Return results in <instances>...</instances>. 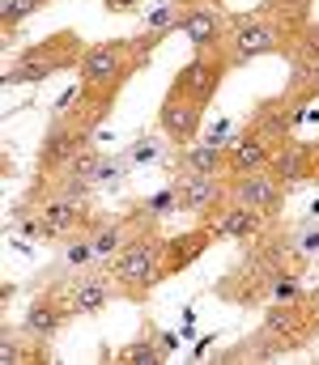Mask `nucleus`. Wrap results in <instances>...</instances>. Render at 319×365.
<instances>
[{
  "instance_id": "obj_21",
  "label": "nucleus",
  "mask_w": 319,
  "mask_h": 365,
  "mask_svg": "<svg viewBox=\"0 0 319 365\" xmlns=\"http://www.w3.org/2000/svg\"><path fill=\"white\" fill-rule=\"evenodd\" d=\"M90 255H98V251H94V242H73V247H69V255H64V259H69V264H86V259H90Z\"/></svg>"
},
{
  "instance_id": "obj_10",
  "label": "nucleus",
  "mask_w": 319,
  "mask_h": 365,
  "mask_svg": "<svg viewBox=\"0 0 319 365\" xmlns=\"http://www.w3.org/2000/svg\"><path fill=\"white\" fill-rule=\"evenodd\" d=\"M60 327H64V310H60L51 297H39V302L26 310V331H30V336H39V340H51Z\"/></svg>"
},
{
  "instance_id": "obj_2",
  "label": "nucleus",
  "mask_w": 319,
  "mask_h": 365,
  "mask_svg": "<svg viewBox=\"0 0 319 365\" xmlns=\"http://www.w3.org/2000/svg\"><path fill=\"white\" fill-rule=\"evenodd\" d=\"M230 195H234V204H243V208L273 212V208L281 204V182L255 170V175H238V179L230 182Z\"/></svg>"
},
{
  "instance_id": "obj_18",
  "label": "nucleus",
  "mask_w": 319,
  "mask_h": 365,
  "mask_svg": "<svg viewBox=\"0 0 319 365\" xmlns=\"http://www.w3.org/2000/svg\"><path fill=\"white\" fill-rule=\"evenodd\" d=\"M119 361H128V365H153V361H162V349H158V344H149V340H141V344L119 349Z\"/></svg>"
},
{
  "instance_id": "obj_6",
  "label": "nucleus",
  "mask_w": 319,
  "mask_h": 365,
  "mask_svg": "<svg viewBox=\"0 0 319 365\" xmlns=\"http://www.w3.org/2000/svg\"><path fill=\"white\" fill-rule=\"evenodd\" d=\"M277 51V34L273 26H260V21H243L234 30V60H251V56H268Z\"/></svg>"
},
{
  "instance_id": "obj_20",
  "label": "nucleus",
  "mask_w": 319,
  "mask_h": 365,
  "mask_svg": "<svg viewBox=\"0 0 319 365\" xmlns=\"http://www.w3.org/2000/svg\"><path fill=\"white\" fill-rule=\"evenodd\" d=\"M119 242H123V230H119V225H106V230L94 234V251H98V255H111Z\"/></svg>"
},
{
  "instance_id": "obj_9",
  "label": "nucleus",
  "mask_w": 319,
  "mask_h": 365,
  "mask_svg": "<svg viewBox=\"0 0 319 365\" xmlns=\"http://www.w3.org/2000/svg\"><path fill=\"white\" fill-rule=\"evenodd\" d=\"M217 81H221V68H217V64H205V60H196V64H188V68H183L179 90H183V98H192V102H201V106H205V98L217 90Z\"/></svg>"
},
{
  "instance_id": "obj_3",
  "label": "nucleus",
  "mask_w": 319,
  "mask_h": 365,
  "mask_svg": "<svg viewBox=\"0 0 319 365\" xmlns=\"http://www.w3.org/2000/svg\"><path fill=\"white\" fill-rule=\"evenodd\" d=\"M153 272H158V255H153L149 242H132L115 259V280H123V284H149Z\"/></svg>"
},
{
  "instance_id": "obj_19",
  "label": "nucleus",
  "mask_w": 319,
  "mask_h": 365,
  "mask_svg": "<svg viewBox=\"0 0 319 365\" xmlns=\"http://www.w3.org/2000/svg\"><path fill=\"white\" fill-rule=\"evenodd\" d=\"M34 9H43V0H0V17H4V26L26 21Z\"/></svg>"
},
{
  "instance_id": "obj_12",
  "label": "nucleus",
  "mask_w": 319,
  "mask_h": 365,
  "mask_svg": "<svg viewBox=\"0 0 319 365\" xmlns=\"http://www.w3.org/2000/svg\"><path fill=\"white\" fill-rule=\"evenodd\" d=\"M86 145V132H69V128H56L43 145V166H60V162H73Z\"/></svg>"
},
{
  "instance_id": "obj_13",
  "label": "nucleus",
  "mask_w": 319,
  "mask_h": 365,
  "mask_svg": "<svg viewBox=\"0 0 319 365\" xmlns=\"http://www.w3.org/2000/svg\"><path fill=\"white\" fill-rule=\"evenodd\" d=\"M77 212H81V200H51V204H43V212H39V221H43V230L47 234H64V230H73L77 225Z\"/></svg>"
},
{
  "instance_id": "obj_11",
  "label": "nucleus",
  "mask_w": 319,
  "mask_h": 365,
  "mask_svg": "<svg viewBox=\"0 0 319 365\" xmlns=\"http://www.w3.org/2000/svg\"><path fill=\"white\" fill-rule=\"evenodd\" d=\"M255 234H260V212L255 208L234 204L217 217V238H255Z\"/></svg>"
},
{
  "instance_id": "obj_17",
  "label": "nucleus",
  "mask_w": 319,
  "mask_h": 365,
  "mask_svg": "<svg viewBox=\"0 0 319 365\" xmlns=\"http://www.w3.org/2000/svg\"><path fill=\"white\" fill-rule=\"evenodd\" d=\"M56 73V64H51V56H43V60H21L13 73H4V86H21V81H43V77H51Z\"/></svg>"
},
{
  "instance_id": "obj_1",
  "label": "nucleus",
  "mask_w": 319,
  "mask_h": 365,
  "mask_svg": "<svg viewBox=\"0 0 319 365\" xmlns=\"http://www.w3.org/2000/svg\"><path fill=\"white\" fill-rule=\"evenodd\" d=\"M201 102H192V98H166L162 102V110H158V123H162V132L175 140V145H192L196 136H201Z\"/></svg>"
},
{
  "instance_id": "obj_4",
  "label": "nucleus",
  "mask_w": 319,
  "mask_h": 365,
  "mask_svg": "<svg viewBox=\"0 0 319 365\" xmlns=\"http://www.w3.org/2000/svg\"><path fill=\"white\" fill-rule=\"evenodd\" d=\"M123 51L115 47V43H98V47H90L86 56H81V81L86 86H103V81H115L119 77V68H123V60H119Z\"/></svg>"
},
{
  "instance_id": "obj_16",
  "label": "nucleus",
  "mask_w": 319,
  "mask_h": 365,
  "mask_svg": "<svg viewBox=\"0 0 319 365\" xmlns=\"http://www.w3.org/2000/svg\"><path fill=\"white\" fill-rule=\"evenodd\" d=\"M273 170H277V179H285V182L307 179V149H285V153H277V158H273Z\"/></svg>"
},
{
  "instance_id": "obj_7",
  "label": "nucleus",
  "mask_w": 319,
  "mask_h": 365,
  "mask_svg": "<svg viewBox=\"0 0 319 365\" xmlns=\"http://www.w3.org/2000/svg\"><path fill=\"white\" fill-rule=\"evenodd\" d=\"M226 162H230V170H238V175H255V170L273 166V153H268L264 136H243V140H234V149H230Z\"/></svg>"
},
{
  "instance_id": "obj_8",
  "label": "nucleus",
  "mask_w": 319,
  "mask_h": 365,
  "mask_svg": "<svg viewBox=\"0 0 319 365\" xmlns=\"http://www.w3.org/2000/svg\"><path fill=\"white\" fill-rule=\"evenodd\" d=\"M183 34H188V43H192L196 51L213 47V43L221 38V13H217V9H192V13L183 17Z\"/></svg>"
},
{
  "instance_id": "obj_14",
  "label": "nucleus",
  "mask_w": 319,
  "mask_h": 365,
  "mask_svg": "<svg viewBox=\"0 0 319 365\" xmlns=\"http://www.w3.org/2000/svg\"><path fill=\"white\" fill-rule=\"evenodd\" d=\"M106 297H111V289H106V280H77V289H73V310H81V314H98L106 306Z\"/></svg>"
},
{
  "instance_id": "obj_5",
  "label": "nucleus",
  "mask_w": 319,
  "mask_h": 365,
  "mask_svg": "<svg viewBox=\"0 0 319 365\" xmlns=\"http://www.w3.org/2000/svg\"><path fill=\"white\" fill-rule=\"evenodd\" d=\"M175 191H179V200H183V208H192V212H205L213 208L217 200H221V179L217 175H183V179L175 182Z\"/></svg>"
},
{
  "instance_id": "obj_22",
  "label": "nucleus",
  "mask_w": 319,
  "mask_h": 365,
  "mask_svg": "<svg viewBox=\"0 0 319 365\" xmlns=\"http://www.w3.org/2000/svg\"><path fill=\"white\" fill-rule=\"evenodd\" d=\"M136 0H106V9H132Z\"/></svg>"
},
{
  "instance_id": "obj_15",
  "label": "nucleus",
  "mask_w": 319,
  "mask_h": 365,
  "mask_svg": "<svg viewBox=\"0 0 319 365\" xmlns=\"http://www.w3.org/2000/svg\"><path fill=\"white\" fill-rule=\"evenodd\" d=\"M179 166L188 175H221V166H230V162H226V153L217 145H205V149H188Z\"/></svg>"
}]
</instances>
